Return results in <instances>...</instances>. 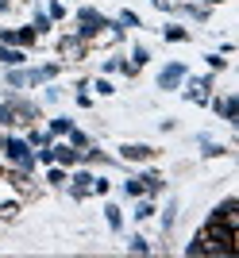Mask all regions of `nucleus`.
Listing matches in <instances>:
<instances>
[{"mask_svg": "<svg viewBox=\"0 0 239 258\" xmlns=\"http://www.w3.org/2000/svg\"><path fill=\"white\" fill-rule=\"evenodd\" d=\"M54 74H58V66H39V70H16V66H12V70H8V85L12 89L43 85V81H50Z\"/></svg>", "mask_w": 239, "mask_h": 258, "instance_id": "nucleus-1", "label": "nucleus"}, {"mask_svg": "<svg viewBox=\"0 0 239 258\" xmlns=\"http://www.w3.org/2000/svg\"><path fill=\"white\" fill-rule=\"evenodd\" d=\"M4 154H8L12 166H20L23 173L35 166V154H31V143H23V139H8L4 143Z\"/></svg>", "mask_w": 239, "mask_h": 258, "instance_id": "nucleus-2", "label": "nucleus"}, {"mask_svg": "<svg viewBox=\"0 0 239 258\" xmlns=\"http://www.w3.org/2000/svg\"><path fill=\"white\" fill-rule=\"evenodd\" d=\"M77 23H81V27H77V39H93V35H97V31H104V27H112V23L104 20L100 12H93V8H81V12H77Z\"/></svg>", "mask_w": 239, "mask_h": 258, "instance_id": "nucleus-3", "label": "nucleus"}, {"mask_svg": "<svg viewBox=\"0 0 239 258\" xmlns=\"http://www.w3.org/2000/svg\"><path fill=\"white\" fill-rule=\"evenodd\" d=\"M185 81V66L174 62V66H166L162 74H158V89H177Z\"/></svg>", "mask_w": 239, "mask_h": 258, "instance_id": "nucleus-4", "label": "nucleus"}, {"mask_svg": "<svg viewBox=\"0 0 239 258\" xmlns=\"http://www.w3.org/2000/svg\"><path fill=\"white\" fill-rule=\"evenodd\" d=\"M208 89H212V77H201V81H189L185 97L197 100V104H208Z\"/></svg>", "mask_w": 239, "mask_h": 258, "instance_id": "nucleus-5", "label": "nucleus"}, {"mask_svg": "<svg viewBox=\"0 0 239 258\" xmlns=\"http://www.w3.org/2000/svg\"><path fill=\"white\" fill-rule=\"evenodd\" d=\"M119 154L128 162H143V158H151L154 147H143V143H128V147H119Z\"/></svg>", "mask_w": 239, "mask_h": 258, "instance_id": "nucleus-6", "label": "nucleus"}, {"mask_svg": "<svg viewBox=\"0 0 239 258\" xmlns=\"http://www.w3.org/2000/svg\"><path fill=\"white\" fill-rule=\"evenodd\" d=\"M70 193H74L77 201H81V197H89V193H93V173H77V177H74V189H70Z\"/></svg>", "mask_w": 239, "mask_h": 258, "instance_id": "nucleus-7", "label": "nucleus"}, {"mask_svg": "<svg viewBox=\"0 0 239 258\" xmlns=\"http://www.w3.org/2000/svg\"><path fill=\"white\" fill-rule=\"evenodd\" d=\"M0 39H4V43H20V46H27V43L35 39V27H23V31H4Z\"/></svg>", "mask_w": 239, "mask_h": 258, "instance_id": "nucleus-8", "label": "nucleus"}, {"mask_svg": "<svg viewBox=\"0 0 239 258\" xmlns=\"http://www.w3.org/2000/svg\"><path fill=\"white\" fill-rule=\"evenodd\" d=\"M147 58H151V50H147V46H135V50H131V62H128V74H135L139 66H147Z\"/></svg>", "mask_w": 239, "mask_h": 258, "instance_id": "nucleus-9", "label": "nucleus"}, {"mask_svg": "<svg viewBox=\"0 0 239 258\" xmlns=\"http://www.w3.org/2000/svg\"><path fill=\"white\" fill-rule=\"evenodd\" d=\"M220 116H224V119H231V123H235V116H239V100L235 97H228V100H220Z\"/></svg>", "mask_w": 239, "mask_h": 258, "instance_id": "nucleus-10", "label": "nucleus"}, {"mask_svg": "<svg viewBox=\"0 0 239 258\" xmlns=\"http://www.w3.org/2000/svg\"><path fill=\"white\" fill-rule=\"evenodd\" d=\"M50 151H54V162H62V166L77 162V147H50Z\"/></svg>", "mask_w": 239, "mask_h": 258, "instance_id": "nucleus-11", "label": "nucleus"}, {"mask_svg": "<svg viewBox=\"0 0 239 258\" xmlns=\"http://www.w3.org/2000/svg\"><path fill=\"white\" fill-rule=\"evenodd\" d=\"M235 208H239V201L231 197V201H224V205L216 208V216H212V220H228V224H231V216H235Z\"/></svg>", "mask_w": 239, "mask_h": 258, "instance_id": "nucleus-12", "label": "nucleus"}, {"mask_svg": "<svg viewBox=\"0 0 239 258\" xmlns=\"http://www.w3.org/2000/svg\"><path fill=\"white\" fill-rule=\"evenodd\" d=\"M0 62H4V66H20V62H23V50H12V46H0Z\"/></svg>", "mask_w": 239, "mask_h": 258, "instance_id": "nucleus-13", "label": "nucleus"}, {"mask_svg": "<svg viewBox=\"0 0 239 258\" xmlns=\"http://www.w3.org/2000/svg\"><path fill=\"white\" fill-rule=\"evenodd\" d=\"M128 193L131 197H143V193H147V177H131V181H128Z\"/></svg>", "mask_w": 239, "mask_h": 258, "instance_id": "nucleus-14", "label": "nucleus"}, {"mask_svg": "<svg viewBox=\"0 0 239 258\" xmlns=\"http://www.w3.org/2000/svg\"><path fill=\"white\" fill-rule=\"evenodd\" d=\"M104 216H108V227H116V231H119V224H124L119 208H116V205H108V208H104Z\"/></svg>", "mask_w": 239, "mask_h": 258, "instance_id": "nucleus-15", "label": "nucleus"}, {"mask_svg": "<svg viewBox=\"0 0 239 258\" xmlns=\"http://www.w3.org/2000/svg\"><path fill=\"white\" fill-rule=\"evenodd\" d=\"M131 254H151V243H147V239H131Z\"/></svg>", "mask_w": 239, "mask_h": 258, "instance_id": "nucleus-16", "label": "nucleus"}, {"mask_svg": "<svg viewBox=\"0 0 239 258\" xmlns=\"http://www.w3.org/2000/svg\"><path fill=\"white\" fill-rule=\"evenodd\" d=\"M43 31H50V16L39 12V16H35V35H43Z\"/></svg>", "mask_w": 239, "mask_h": 258, "instance_id": "nucleus-17", "label": "nucleus"}, {"mask_svg": "<svg viewBox=\"0 0 239 258\" xmlns=\"http://www.w3.org/2000/svg\"><path fill=\"white\" fill-rule=\"evenodd\" d=\"M166 39H170V43H182V39H189V31H185V27H166Z\"/></svg>", "mask_w": 239, "mask_h": 258, "instance_id": "nucleus-18", "label": "nucleus"}, {"mask_svg": "<svg viewBox=\"0 0 239 258\" xmlns=\"http://www.w3.org/2000/svg\"><path fill=\"white\" fill-rule=\"evenodd\" d=\"M62 50H66V54H77V50H81V39H77V35H70V39H62Z\"/></svg>", "mask_w": 239, "mask_h": 258, "instance_id": "nucleus-19", "label": "nucleus"}, {"mask_svg": "<svg viewBox=\"0 0 239 258\" xmlns=\"http://www.w3.org/2000/svg\"><path fill=\"white\" fill-rule=\"evenodd\" d=\"M147 216H154V205H151V201H139V208H135V220H147Z\"/></svg>", "mask_w": 239, "mask_h": 258, "instance_id": "nucleus-20", "label": "nucleus"}, {"mask_svg": "<svg viewBox=\"0 0 239 258\" xmlns=\"http://www.w3.org/2000/svg\"><path fill=\"white\" fill-rule=\"evenodd\" d=\"M66 131H70V119H54L50 123V135H66Z\"/></svg>", "mask_w": 239, "mask_h": 258, "instance_id": "nucleus-21", "label": "nucleus"}, {"mask_svg": "<svg viewBox=\"0 0 239 258\" xmlns=\"http://www.w3.org/2000/svg\"><path fill=\"white\" fill-rule=\"evenodd\" d=\"M201 143H205V154H208V158H216V154H224V147H220V143H208V139H201Z\"/></svg>", "mask_w": 239, "mask_h": 258, "instance_id": "nucleus-22", "label": "nucleus"}, {"mask_svg": "<svg viewBox=\"0 0 239 258\" xmlns=\"http://www.w3.org/2000/svg\"><path fill=\"white\" fill-rule=\"evenodd\" d=\"M119 23H128V27H139V16H135V12H119Z\"/></svg>", "mask_w": 239, "mask_h": 258, "instance_id": "nucleus-23", "label": "nucleus"}, {"mask_svg": "<svg viewBox=\"0 0 239 258\" xmlns=\"http://www.w3.org/2000/svg\"><path fill=\"white\" fill-rule=\"evenodd\" d=\"M46 16H50V20H62V16H66V8L58 4V0H50V12H46Z\"/></svg>", "mask_w": 239, "mask_h": 258, "instance_id": "nucleus-24", "label": "nucleus"}, {"mask_svg": "<svg viewBox=\"0 0 239 258\" xmlns=\"http://www.w3.org/2000/svg\"><path fill=\"white\" fill-rule=\"evenodd\" d=\"M70 143H74V147H89V139L81 135V131H74V127H70Z\"/></svg>", "mask_w": 239, "mask_h": 258, "instance_id": "nucleus-25", "label": "nucleus"}, {"mask_svg": "<svg viewBox=\"0 0 239 258\" xmlns=\"http://www.w3.org/2000/svg\"><path fill=\"white\" fill-rule=\"evenodd\" d=\"M46 181H50V185H66V173L62 170H50V173H46Z\"/></svg>", "mask_w": 239, "mask_h": 258, "instance_id": "nucleus-26", "label": "nucleus"}, {"mask_svg": "<svg viewBox=\"0 0 239 258\" xmlns=\"http://www.w3.org/2000/svg\"><path fill=\"white\" fill-rule=\"evenodd\" d=\"M0 8H8V0H0Z\"/></svg>", "mask_w": 239, "mask_h": 258, "instance_id": "nucleus-27", "label": "nucleus"}]
</instances>
